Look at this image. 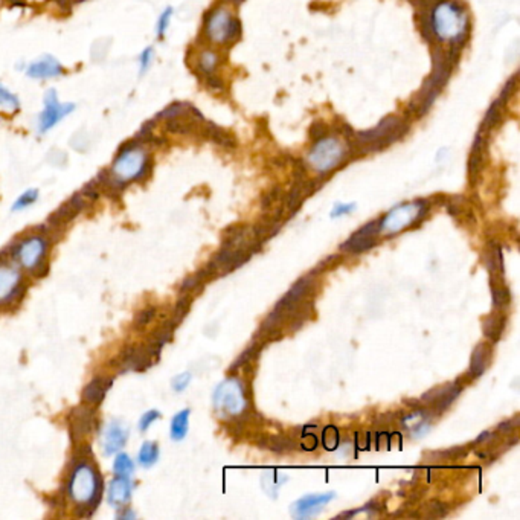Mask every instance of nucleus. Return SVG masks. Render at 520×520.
<instances>
[{
  "label": "nucleus",
  "instance_id": "obj_16",
  "mask_svg": "<svg viewBox=\"0 0 520 520\" xmlns=\"http://www.w3.org/2000/svg\"><path fill=\"white\" fill-rule=\"evenodd\" d=\"M377 228H378L377 223L366 224L365 228H362L360 231L356 232L354 235L348 240V243L343 246V249H349V251H354V252L366 251V249L371 247L372 243H374Z\"/></svg>",
  "mask_w": 520,
  "mask_h": 520
},
{
  "label": "nucleus",
  "instance_id": "obj_17",
  "mask_svg": "<svg viewBox=\"0 0 520 520\" xmlns=\"http://www.w3.org/2000/svg\"><path fill=\"white\" fill-rule=\"evenodd\" d=\"M113 378L112 377H97L86 386L83 392V398L87 405H98L104 398L108 387L112 386Z\"/></svg>",
  "mask_w": 520,
  "mask_h": 520
},
{
  "label": "nucleus",
  "instance_id": "obj_12",
  "mask_svg": "<svg viewBox=\"0 0 520 520\" xmlns=\"http://www.w3.org/2000/svg\"><path fill=\"white\" fill-rule=\"evenodd\" d=\"M95 424V416H93V409L90 407H77L73 409V412L70 414V429L73 438L79 441L83 439L86 435H89Z\"/></svg>",
  "mask_w": 520,
  "mask_h": 520
},
{
  "label": "nucleus",
  "instance_id": "obj_31",
  "mask_svg": "<svg viewBox=\"0 0 520 520\" xmlns=\"http://www.w3.org/2000/svg\"><path fill=\"white\" fill-rule=\"evenodd\" d=\"M26 2H32V3H40V2H45V0H26Z\"/></svg>",
  "mask_w": 520,
  "mask_h": 520
},
{
  "label": "nucleus",
  "instance_id": "obj_9",
  "mask_svg": "<svg viewBox=\"0 0 520 520\" xmlns=\"http://www.w3.org/2000/svg\"><path fill=\"white\" fill-rule=\"evenodd\" d=\"M46 251V241L41 237H32L21 244L16 253L17 258L21 262V266L26 269H35L40 266V261L45 256Z\"/></svg>",
  "mask_w": 520,
  "mask_h": 520
},
{
  "label": "nucleus",
  "instance_id": "obj_6",
  "mask_svg": "<svg viewBox=\"0 0 520 520\" xmlns=\"http://www.w3.org/2000/svg\"><path fill=\"white\" fill-rule=\"evenodd\" d=\"M241 31L240 21L231 17V12L218 8L211 14L206 21V35L214 43H228L237 40Z\"/></svg>",
  "mask_w": 520,
  "mask_h": 520
},
{
  "label": "nucleus",
  "instance_id": "obj_14",
  "mask_svg": "<svg viewBox=\"0 0 520 520\" xmlns=\"http://www.w3.org/2000/svg\"><path fill=\"white\" fill-rule=\"evenodd\" d=\"M131 497V484L128 482V478H118L110 482L108 487V502L118 510H124V507L128 503Z\"/></svg>",
  "mask_w": 520,
  "mask_h": 520
},
{
  "label": "nucleus",
  "instance_id": "obj_30",
  "mask_svg": "<svg viewBox=\"0 0 520 520\" xmlns=\"http://www.w3.org/2000/svg\"><path fill=\"white\" fill-rule=\"evenodd\" d=\"M354 208H356V204H353V203H351V204H342V203H338V204H336V206H334V209H333V212H331V215H333V217H340V215H343V214H349V212H353V211H354Z\"/></svg>",
  "mask_w": 520,
  "mask_h": 520
},
{
  "label": "nucleus",
  "instance_id": "obj_20",
  "mask_svg": "<svg viewBox=\"0 0 520 520\" xmlns=\"http://www.w3.org/2000/svg\"><path fill=\"white\" fill-rule=\"evenodd\" d=\"M113 470H115L116 476H122V478H130V476L133 474L135 464H133V461L130 459L128 455H126V453H121V455H118V456H116V459H115Z\"/></svg>",
  "mask_w": 520,
  "mask_h": 520
},
{
  "label": "nucleus",
  "instance_id": "obj_27",
  "mask_svg": "<svg viewBox=\"0 0 520 520\" xmlns=\"http://www.w3.org/2000/svg\"><path fill=\"white\" fill-rule=\"evenodd\" d=\"M153 57H155L153 48H145L141 52V55H139V68H141V73L148 70V68L151 66V61H153Z\"/></svg>",
  "mask_w": 520,
  "mask_h": 520
},
{
  "label": "nucleus",
  "instance_id": "obj_11",
  "mask_svg": "<svg viewBox=\"0 0 520 520\" xmlns=\"http://www.w3.org/2000/svg\"><path fill=\"white\" fill-rule=\"evenodd\" d=\"M63 73V66L58 63L54 57L45 55L40 60L32 61L28 66L26 75L34 79H48L55 78Z\"/></svg>",
  "mask_w": 520,
  "mask_h": 520
},
{
  "label": "nucleus",
  "instance_id": "obj_32",
  "mask_svg": "<svg viewBox=\"0 0 520 520\" xmlns=\"http://www.w3.org/2000/svg\"><path fill=\"white\" fill-rule=\"evenodd\" d=\"M235 2H240V0H235Z\"/></svg>",
  "mask_w": 520,
  "mask_h": 520
},
{
  "label": "nucleus",
  "instance_id": "obj_5",
  "mask_svg": "<svg viewBox=\"0 0 520 520\" xmlns=\"http://www.w3.org/2000/svg\"><path fill=\"white\" fill-rule=\"evenodd\" d=\"M246 406L243 386L235 378L224 380L217 386L214 392V407L220 414L237 415L243 412Z\"/></svg>",
  "mask_w": 520,
  "mask_h": 520
},
{
  "label": "nucleus",
  "instance_id": "obj_26",
  "mask_svg": "<svg viewBox=\"0 0 520 520\" xmlns=\"http://www.w3.org/2000/svg\"><path fill=\"white\" fill-rule=\"evenodd\" d=\"M155 313H156V310L153 309V307H150V309H145L142 311H139L136 319H135L136 327L137 328H144L146 324H150L151 319L155 318Z\"/></svg>",
  "mask_w": 520,
  "mask_h": 520
},
{
  "label": "nucleus",
  "instance_id": "obj_4",
  "mask_svg": "<svg viewBox=\"0 0 520 520\" xmlns=\"http://www.w3.org/2000/svg\"><path fill=\"white\" fill-rule=\"evenodd\" d=\"M345 157V146L338 139L322 137L314 145L309 156V162L316 171L328 173L338 166Z\"/></svg>",
  "mask_w": 520,
  "mask_h": 520
},
{
  "label": "nucleus",
  "instance_id": "obj_8",
  "mask_svg": "<svg viewBox=\"0 0 520 520\" xmlns=\"http://www.w3.org/2000/svg\"><path fill=\"white\" fill-rule=\"evenodd\" d=\"M75 106L72 102H60L55 90H49L45 97V108L37 119V130L39 133H46L48 130L54 128L58 122L69 116Z\"/></svg>",
  "mask_w": 520,
  "mask_h": 520
},
{
  "label": "nucleus",
  "instance_id": "obj_25",
  "mask_svg": "<svg viewBox=\"0 0 520 520\" xmlns=\"http://www.w3.org/2000/svg\"><path fill=\"white\" fill-rule=\"evenodd\" d=\"M171 17H173V8L171 6H168V8L160 14V17L157 20V26H156V32L159 37H164V34L166 32L168 26H170V21H171Z\"/></svg>",
  "mask_w": 520,
  "mask_h": 520
},
{
  "label": "nucleus",
  "instance_id": "obj_29",
  "mask_svg": "<svg viewBox=\"0 0 520 520\" xmlns=\"http://www.w3.org/2000/svg\"><path fill=\"white\" fill-rule=\"evenodd\" d=\"M157 418H160V414L157 411H148L141 418V423H139V427H141V430H146V429H148L151 426L153 421H156Z\"/></svg>",
  "mask_w": 520,
  "mask_h": 520
},
{
  "label": "nucleus",
  "instance_id": "obj_10",
  "mask_svg": "<svg viewBox=\"0 0 520 520\" xmlns=\"http://www.w3.org/2000/svg\"><path fill=\"white\" fill-rule=\"evenodd\" d=\"M334 496H336L334 493L305 496L302 497V499H299L293 503V507H291L293 516L298 519H305V517L316 514V512L320 510V507H324V505L329 503L334 499Z\"/></svg>",
  "mask_w": 520,
  "mask_h": 520
},
{
  "label": "nucleus",
  "instance_id": "obj_1",
  "mask_svg": "<svg viewBox=\"0 0 520 520\" xmlns=\"http://www.w3.org/2000/svg\"><path fill=\"white\" fill-rule=\"evenodd\" d=\"M432 32L439 40L463 43L467 31V16L455 2H439L429 19Z\"/></svg>",
  "mask_w": 520,
  "mask_h": 520
},
{
  "label": "nucleus",
  "instance_id": "obj_3",
  "mask_svg": "<svg viewBox=\"0 0 520 520\" xmlns=\"http://www.w3.org/2000/svg\"><path fill=\"white\" fill-rule=\"evenodd\" d=\"M146 153L141 146L124 148L113 162L112 177L121 185L141 177L146 170Z\"/></svg>",
  "mask_w": 520,
  "mask_h": 520
},
{
  "label": "nucleus",
  "instance_id": "obj_7",
  "mask_svg": "<svg viewBox=\"0 0 520 520\" xmlns=\"http://www.w3.org/2000/svg\"><path fill=\"white\" fill-rule=\"evenodd\" d=\"M423 208H424L423 202L401 204V206L394 208L389 214L385 217V220L378 228L385 233L401 232L403 229H406L409 224H412L416 218L421 217Z\"/></svg>",
  "mask_w": 520,
  "mask_h": 520
},
{
  "label": "nucleus",
  "instance_id": "obj_2",
  "mask_svg": "<svg viewBox=\"0 0 520 520\" xmlns=\"http://www.w3.org/2000/svg\"><path fill=\"white\" fill-rule=\"evenodd\" d=\"M69 494L79 508H97L101 501V479L89 465H78L69 482Z\"/></svg>",
  "mask_w": 520,
  "mask_h": 520
},
{
  "label": "nucleus",
  "instance_id": "obj_22",
  "mask_svg": "<svg viewBox=\"0 0 520 520\" xmlns=\"http://www.w3.org/2000/svg\"><path fill=\"white\" fill-rule=\"evenodd\" d=\"M19 108V99L16 95H12L10 90L0 86V112L14 113Z\"/></svg>",
  "mask_w": 520,
  "mask_h": 520
},
{
  "label": "nucleus",
  "instance_id": "obj_18",
  "mask_svg": "<svg viewBox=\"0 0 520 520\" xmlns=\"http://www.w3.org/2000/svg\"><path fill=\"white\" fill-rule=\"evenodd\" d=\"M189 409H183L182 412L175 414L174 418L171 421V438L175 439V441H180V439L185 438L188 434V426H189Z\"/></svg>",
  "mask_w": 520,
  "mask_h": 520
},
{
  "label": "nucleus",
  "instance_id": "obj_13",
  "mask_svg": "<svg viewBox=\"0 0 520 520\" xmlns=\"http://www.w3.org/2000/svg\"><path fill=\"white\" fill-rule=\"evenodd\" d=\"M127 441V430L118 423H110L102 434V447L106 455L119 452Z\"/></svg>",
  "mask_w": 520,
  "mask_h": 520
},
{
  "label": "nucleus",
  "instance_id": "obj_19",
  "mask_svg": "<svg viewBox=\"0 0 520 520\" xmlns=\"http://www.w3.org/2000/svg\"><path fill=\"white\" fill-rule=\"evenodd\" d=\"M159 459V449L156 443H144L141 452H139V463H141L142 467L148 468L151 465H155Z\"/></svg>",
  "mask_w": 520,
  "mask_h": 520
},
{
  "label": "nucleus",
  "instance_id": "obj_23",
  "mask_svg": "<svg viewBox=\"0 0 520 520\" xmlns=\"http://www.w3.org/2000/svg\"><path fill=\"white\" fill-rule=\"evenodd\" d=\"M37 199H39V191H37V189H29V191H26V193L21 194V195L19 197V199H17V202L14 203L12 211H20V209H23V208L31 206V204H32Z\"/></svg>",
  "mask_w": 520,
  "mask_h": 520
},
{
  "label": "nucleus",
  "instance_id": "obj_21",
  "mask_svg": "<svg viewBox=\"0 0 520 520\" xmlns=\"http://www.w3.org/2000/svg\"><path fill=\"white\" fill-rule=\"evenodd\" d=\"M487 362H488V348L484 347V345H481V347L476 348V351L472 356L470 369L474 372L476 376H479L481 372L485 369Z\"/></svg>",
  "mask_w": 520,
  "mask_h": 520
},
{
  "label": "nucleus",
  "instance_id": "obj_15",
  "mask_svg": "<svg viewBox=\"0 0 520 520\" xmlns=\"http://www.w3.org/2000/svg\"><path fill=\"white\" fill-rule=\"evenodd\" d=\"M20 281V275L16 269L2 266L0 267V302L11 301L16 298V287Z\"/></svg>",
  "mask_w": 520,
  "mask_h": 520
},
{
  "label": "nucleus",
  "instance_id": "obj_24",
  "mask_svg": "<svg viewBox=\"0 0 520 520\" xmlns=\"http://www.w3.org/2000/svg\"><path fill=\"white\" fill-rule=\"evenodd\" d=\"M218 63V57L217 54L211 52V50H204V52L200 55V69L204 72V73H209L215 69V66Z\"/></svg>",
  "mask_w": 520,
  "mask_h": 520
},
{
  "label": "nucleus",
  "instance_id": "obj_28",
  "mask_svg": "<svg viewBox=\"0 0 520 520\" xmlns=\"http://www.w3.org/2000/svg\"><path fill=\"white\" fill-rule=\"evenodd\" d=\"M189 382H191V374H189V372H183V374L175 376L173 378V389L177 391V392L185 391L188 385H189Z\"/></svg>",
  "mask_w": 520,
  "mask_h": 520
}]
</instances>
